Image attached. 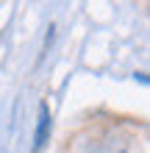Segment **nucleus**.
Wrapping results in <instances>:
<instances>
[{
    "label": "nucleus",
    "mask_w": 150,
    "mask_h": 153,
    "mask_svg": "<svg viewBox=\"0 0 150 153\" xmlns=\"http://www.w3.org/2000/svg\"><path fill=\"white\" fill-rule=\"evenodd\" d=\"M47 134H50V111H47V106H42V111H39V128H36V142H33V145L42 148L45 139H47Z\"/></svg>",
    "instance_id": "obj_1"
}]
</instances>
